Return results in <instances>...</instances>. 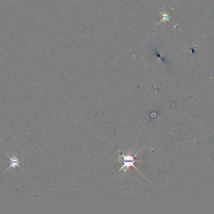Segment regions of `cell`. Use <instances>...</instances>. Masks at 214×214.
<instances>
[{
  "instance_id": "6da1fadb",
  "label": "cell",
  "mask_w": 214,
  "mask_h": 214,
  "mask_svg": "<svg viewBox=\"0 0 214 214\" xmlns=\"http://www.w3.org/2000/svg\"><path fill=\"white\" fill-rule=\"evenodd\" d=\"M120 156H121V158H123V162H124V165L121 167V168L120 169V171L124 170L125 168H130V167H133V168H135V170H137V168L134 166V163L137 161H138V160H134V157L131 156V155H126L125 156L124 155H120Z\"/></svg>"
},
{
  "instance_id": "7a4b0ae2",
  "label": "cell",
  "mask_w": 214,
  "mask_h": 214,
  "mask_svg": "<svg viewBox=\"0 0 214 214\" xmlns=\"http://www.w3.org/2000/svg\"><path fill=\"white\" fill-rule=\"evenodd\" d=\"M12 165H13V167H16V166L18 165V160H16V158H13V159H11V167Z\"/></svg>"
}]
</instances>
